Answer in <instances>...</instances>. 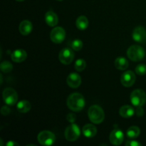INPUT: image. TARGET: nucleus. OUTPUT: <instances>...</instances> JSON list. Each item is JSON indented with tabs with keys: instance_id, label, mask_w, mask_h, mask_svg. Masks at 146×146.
<instances>
[{
	"instance_id": "34",
	"label": "nucleus",
	"mask_w": 146,
	"mask_h": 146,
	"mask_svg": "<svg viewBox=\"0 0 146 146\" xmlns=\"http://www.w3.org/2000/svg\"><path fill=\"white\" fill-rule=\"evenodd\" d=\"M57 1H63V0H57Z\"/></svg>"
},
{
	"instance_id": "4",
	"label": "nucleus",
	"mask_w": 146,
	"mask_h": 146,
	"mask_svg": "<svg viewBox=\"0 0 146 146\" xmlns=\"http://www.w3.org/2000/svg\"><path fill=\"white\" fill-rule=\"evenodd\" d=\"M130 98L134 106H143L146 102V94L142 89H135L131 93Z\"/></svg>"
},
{
	"instance_id": "28",
	"label": "nucleus",
	"mask_w": 146,
	"mask_h": 146,
	"mask_svg": "<svg viewBox=\"0 0 146 146\" xmlns=\"http://www.w3.org/2000/svg\"><path fill=\"white\" fill-rule=\"evenodd\" d=\"M10 111H11V110H10V108H9L8 106H4L1 107V113L2 114V115H7L8 114H9Z\"/></svg>"
},
{
	"instance_id": "9",
	"label": "nucleus",
	"mask_w": 146,
	"mask_h": 146,
	"mask_svg": "<svg viewBox=\"0 0 146 146\" xmlns=\"http://www.w3.org/2000/svg\"><path fill=\"white\" fill-rule=\"evenodd\" d=\"M60 61L63 64L68 65L73 61L74 58V52L73 49L69 48H64L60 51L58 55Z\"/></svg>"
},
{
	"instance_id": "22",
	"label": "nucleus",
	"mask_w": 146,
	"mask_h": 146,
	"mask_svg": "<svg viewBox=\"0 0 146 146\" xmlns=\"http://www.w3.org/2000/svg\"><path fill=\"white\" fill-rule=\"evenodd\" d=\"M141 133V130L138 126H131L127 130L126 135L127 136L131 139H134L139 136Z\"/></svg>"
},
{
	"instance_id": "6",
	"label": "nucleus",
	"mask_w": 146,
	"mask_h": 146,
	"mask_svg": "<svg viewBox=\"0 0 146 146\" xmlns=\"http://www.w3.org/2000/svg\"><path fill=\"white\" fill-rule=\"evenodd\" d=\"M64 134H65V138L67 141L70 142H74L78 140V138L80 137L81 131H80L79 127L74 123L66 128Z\"/></svg>"
},
{
	"instance_id": "26",
	"label": "nucleus",
	"mask_w": 146,
	"mask_h": 146,
	"mask_svg": "<svg viewBox=\"0 0 146 146\" xmlns=\"http://www.w3.org/2000/svg\"><path fill=\"white\" fill-rule=\"evenodd\" d=\"M135 72L137 74L140 76H143L146 74V65L145 64H139L136 66L135 69Z\"/></svg>"
},
{
	"instance_id": "25",
	"label": "nucleus",
	"mask_w": 146,
	"mask_h": 146,
	"mask_svg": "<svg viewBox=\"0 0 146 146\" xmlns=\"http://www.w3.org/2000/svg\"><path fill=\"white\" fill-rule=\"evenodd\" d=\"M83 47V42L80 39H76L71 43V48L74 51H80Z\"/></svg>"
},
{
	"instance_id": "21",
	"label": "nucleus",
	"mask_w": 146,
	"mask_h": 146,
	"mask_svg": "<svg viewBox=\"0 0 146 146\" xmlns=\"http://www.w3.org/2000/svg\"><path fill=\"white\" fill-rule=\"evenodd\" d=\"M76 27L80 30H85L88 27V20L85 16H80L76 21Z\"/></svg>"
},
{
	"instance_id": "23",
	"label": "nucleus",
	"mask_w": 146,
	"mask_h": 146,
	"mask_svg": "<svg viewBox=\"0 0 146 146\" xmlns=\"http://www.w3.org/2000/svg\"><path fill=\"white\" fill-rule=\"evenodd\" d=\"M86 67V63L85 60L80 58L76 61L75 64H74V68L78 72L83 71Z\"/></svg>"
},
{
	"instance_id": "20",
	"label": "nucleus",
	"mask_w": 146,
	"mask_h": 146,
	"mask_svg": "<svg viewBox=\"0 0 146 146\" xmlns=\"http://www.w3.org/2000/svg\"><path fill=\"white\" fill-rule=\"evenodd\" d=\"M31 104L27 100H22L18 102L17 105V108L19 112L26 113L31 110Z\"/></svg>"
},
{
	"instance_id": "7",
	"label": "nucleus",
	"mask_w": 146,
	"mask_h": 146,
	"mask_svg": "<svg viewBox=\"0 0 146 146\" xmlns=\"http://www.w3.org/2000/svg\"><path fill=\"white\" fill-rule=\"evenodd\" d=\"M3 100L8 106H14L18 101V94L17 91L11 88H6L2 93Z\"/></svg>"
},
{
	"instance_id": "27",
	"label": "nucleus",
	"mask_w": 146,
	"mask_h": 146,
	"mask_svg": "<svg viewBox=\"0 0 146 146\" xmlns=\"http://www.w3.org/2000/svg\"><path fill=\"white\" fill-rule=\"evenodd\" d=\"M126 146H141V144L136 141H127L125 143Z\"/></svg>"
},
{
	"instance_id": "33",
	"label": "nucleus",
	"mask_w": 146,
	"mask_h": 146,
	"mask_svg": "<svg viewBox=\"0 0 146 146\" xmlns=\"http://www.w3.org/2000/svg\"><path fill=\"white\" fill-rule=\"evenodd\" d=\"M16 1H24V0H16Z\"/></svg>"
},
{
	"instance_id": "2",
	"label": "nucleus",
	"mask_w": 146,
	"mask_h": 146,
	"mask_svg": "<svg viewBox=\"0 0 146 146\" xmlns=\"http://www.w3.org/2000/svg\"><path fill=\"white\" fill-rule=\"evenodd\" d=\"M88 115L89 120L95 124H100L104 121L105 114L103 108L98 105H94L88 109Z\"/></svg>"
},
{
	"instance_id": "18",
	"label": "nucleus",
	"mask_w": 146,
	"mask_h": 146,
	"mask_svg": "<svg viewBox=\"0 0 146 146\" xmlns=\"http://www.w3.org/2000/svg\"><path fill=\"white\" fill-rule=\"evenodd\" d=\"M135 113V111L134 108L132 106L128 105L123 106L119 110V114L125 118H131L133 115Z\"/></svg>"
},
{
	"instance_id": "32",
	"label": "nucleus",
	"mask_w": 146,
	"mask_h": 146,
	"mask_svg": "<svg viewBox=\"0 0 146 146\" xmlns=\"http://www.w3.org/2000/svg\"><path fill=\"white\" fill-rule=\"evenodd\" d=\"M0 141H1V146H2L3 145V143H2V139H0Z\"/></svg>"
},
{
	"instance_id": "8",
	"label": "nucleus",
	"mask_w": 146,
	"mask_h": 146,
	"mask_svg": "<svg viewBox=\"0 0 146 146\" xmlns=\"http://www.w3.org/2000/svg\"><path fill=\"white\" fill-rule=\"evenodd\" d=\"M66 37V31L62 27H57L52 29L50 34L51 40L55 44H61Z\"/></svg>"
},
{
	"instance_id": "17",
	"label": "nucleus",
	"mask_w": 146,
	"mask_h": 146,
	"mask_svg": "<svg viewBox=\"0 0 146 146\" xmlns=\"http://www.w3.org/2000/svg\"><path fill=\"white\" fill-rule=\"evenodd\" d=\"M83 133L86 138H93L97 133V128L92 124H86L83 128Z\"/></svg>"
},
{
	"instance_id": "29",
	"label": "nucleus",
	"mask_w": 146,
	"mask_h": 146,
	"mask_svg": "<svg viewBox=\"0 0 146 146\" xmlns=\"http://www.w3.org/2000/svg\"><path fill=\"white\" fill-rule=\"evenodd\" d=\"M66 119L71 123H74L76 121V115L74 113H68L66 116Z\"/></svg>"
},
{
	"instance_id": "13",
	"label": "nucleus",
	"mask_w": 146,
	"mask_h": 146,
	"mask_svg": "<svg viewBox=\"0 0 146 146\" xmlns=\"http://www.w3.org/2000/svg\"><path fill=\"white\" fill-rule=\"evenodd\" d=\"M66 82L68 86L73 88H76L81 85V78L77 73H71L67 77Z\"/></svg>"
},
{
	"instance_id": "15",
	"label": "nucleus",
	"mask_w": 146,
	"mask_h": 146,
	"mask_svg": "<svg viewBox=\"0 0 146 146\" xmlns=\"http://www.w3.org/2000/svg\"><path fill=\"white\" fill-rule=\"evenodd\" d=\"M45 21L49 27H55L58 22V16L53 11H48L45 14Z\"/></svg>"
},
{
	"instance_id": "11",
	"label": "nucleus",
	"mask_w": 146,
	"mask_h": 146,
	"mask_svg": "<svg viewBox=\"0 0 146 146\" xmlns=\"http://www.w3.org/2000/svg\"><path fill=\"white\" fill-rule=\"evenodd\" d=\"M136 77L135 74L131 71H127L122 74L121 77V81L123 86L125 87H131L135 84Z\"/></svg>"
},
{
	"instance_id": "19",
	"label": "nucleus",
	"mask_w": 146,
	"mask_h": 146,
	"mask_svg": "<svg viewBox=\"0 0 146 146\" xmlns=\"http://www.w3.org/2000/svg\"><path fill=\"white\" fill-rule=\"evenodd\" d=\"M114 65L117 69L124 71L128 68L129 64L126 58L124 57H118L114 61Z\"/></svg>"
},
{
	"instance_id": "31",
	"label": "nucleus",
	"mask_w": 146,
	"mask_h": 146,
	"mask_svg": "<svg viewBox=\"0 0 146 146\" xmlns=\"http://www.w3.org/2000/svg\"><path fill=\"white\" fill-rule=\"evenodd\" d=\"M6 145H7V146H19V145L17 142H14V141H9V142L7 143V144H6Z\"/></svg>"
},
{
	"instance_id": "10",
	"label": "nucleus",
	"mask_w": 146,
	"mask_h": 146,
	"mask_svg": "<svg viewBox=\"0 0 146 146\" xmlns=\"http://www.w3.org/2000/svg\"><path fill=\"white\" fill-rule=\"evenodd\" d=\"M110 142L114 145H120L124 141V134L119 128H115L111 133L109 136Z\"/></svg>"
},
{
	"instance_id": "12",
	"label": "nucleus",
	"mask_w": 146,
	"mask_h": 146,
	"mask_svg": "<svg viewBox=\"0 0 146 146\" xmlns=\"http://www.w3.org/2000/svg\"><path fill=\"white\" fill-rule=\"evenodd\" d=\"M133 40L138 43H145L146 41V30L142 26H138L134 29L132 33Z\"/></svg>"
},
{
	"instance_id": "14",
	"label": "nucleus",
	"mask_w": 146,
	"mask_h": 146,
	"mask_svg": "<svg viewBox=\"0 0 146 146\" xmlns=\"http://www.w3.org/2000/svg\"><path fill=\"white\" fill-rule=\"evenodd\" d=\"M27 57V54L24 49H16L11 54V58L13 61L17 63L23 62L26 60Z\"/></svg>"
},
{
	"instance_id": "3",
	"label": "nucleus",
	"mask_w": 146,
	"mask_h": 146,
	"mask_svg": "<svg viewBox=\"0 0 146 146\" xmlns=\"http://www.w3.org/2000/svg\"><path fill=\"white\" fill-rule=\"evenodd\" d=\"M145 52L143 47L138 45H133L128 48L127 56L133 61H140L145 57Z\"/></svg>"
},
{
	"instance_id": "5",
	"label": "nucleus",
	"mask_w": 146,
	"mask_h": 146,
	"mask_svg": "<svg viewBox=\"0 0 146 146\" xmlns=\"http://www.w3.org/2000/svg\"><path fill=\"white\" fill-rule=\"evenodd\" d=\"M38 143L41 145L45 146L52 145L56 141V136L54 133L49 131H43L38 133L37 137Z\"/></svg>"
},
{
	"instance_id": "24",
	"label": "nucleus",
	"mask_w": 146,
	"mask_h": 146,
	"mask_svg": "<svg viewBox=\"0 0 146 146\" xmlns=\"http://www.w3.org/2000/svg\"><path fill=\"white\" fill-rule=\"evenodd\" d=\"M0 68L1 71L4 73H9L10 71H12L13 66L9 61H4L1 63L0 64Z\"/></svg>"
},
{
	"instance_id": "16",
	"label": "nucleus",
	"mask_w": 146,
	"mask_h": 146,
	"mask_svg": "<svg viewBox=\"0 0 146 146\" xmlns=\"http://www.w3.org/2000/svg\"><path fill=\"white\" fill-rule=\"evenodd\" d=\"M33 29V25L29 20H24L19 24V31L22 35L27 36L31 32Z\"/></svg>"
},
{
	"instance_id": "1",
	"label": "nucleus",
	"mask_w": 146,
	"mask_h": 146,
	"mask_svg": "<svg viewBox=\"0 0 146 146\" xmlns=\"http://www.w3.org/2000/svg\"><path fill=\"white\" fill-rule=\"evenodd\" d=\"M67 106L74 112H78L84 109L86 101L84 97L79 93H73L67 98Z\"/></svg>"
},
{
	"instance_id": "30",
	"label": "nucleus",
	"mask_w": 146,
	"mask_h": 146,
	"mask_svg": "<svg viewBox=\"0 0 146 146\" xmlns=\"http://www.w3.org/2000/svg\"><path fill=\"white\" fill-rule=\"evenodd\" d=\"M136 113L138 116H142L144 114V111L143 108H142V106H139V107H136Z\"/></svg>"
}]
</instances>
